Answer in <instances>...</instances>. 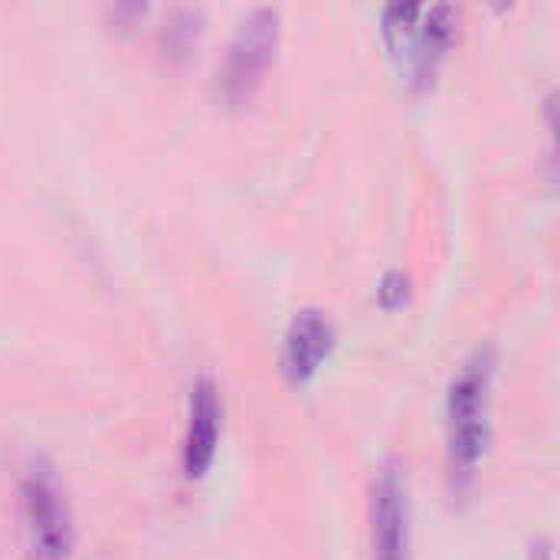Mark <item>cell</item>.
<instances>
[{"label": "cell", "mask_w": 560, "mask_h": 560, "mask_svg": "<svg viewBox=\"0 0 560 560\" xmlns=\"http://www.w3.org/2000/svg\"><path fill=\"white\" fill-rule=\"evenodd\" d=\"M495 374V348H479L463 361L446 394V479L456 495L476 482L489 453Z\"/></svg>", "instance_id": "6da1fadb"}, {"label": "cell", "mask_w": 560, "mask_h": 560, "mask_svg": "<svg viewBox=\"0 0 560 560\" xmlns=\"http://www.w3.org/2000/svg\"><path fill=\"white\" fill-rule=\"evenodd\" d=\"M279 43L282 13L276 7H256L240 20L226 46L223 66L217 69V102L223 105V112L240 115L259 98L266 75L276 62Z\"/></svg>", "instance_id": "7a4b0ae2"}, {"label": "cell", "mask_w": 560, "mask_h": 560, "mask_svg": "<svg viewBox=\"0 0 560 560\" xmlns=\"http://www.w3.org/2000/svg\"><path fill=\"white\" fill-rule=\"evenodd\" d=\"M371 551L374 560H410V495L397 463H387L371 489Z\"/></svg>", "instance_id": "3957f363"}, {"label": "cell", "mask_w": 560, "mask_h": 560, "mask_svg": "<svg viewBox=\"0 0 560 560\" xmlns=\"http://www.w3.org/2000/svg\"><path fill=\"white\" fill-rule=\"evenodd\" d=\"M456 30H459L456 7H420L410 30L390 46L394 52H400V49L407 52V72L417 89H427L436 79L440 62L453 49Z\"/></svg>", "instance_id": "277c9868"}, {"label": "cell", "mask_w": 560, "mask_h": 560, "mask_svg": "<svg viewBox=\"0 0 560 560\" xmlns=\"http://www.w3.org/2000/svg\"><path fill=\"white\" fill-rule=\"evenodd\" d=\"M23 515L43 560H62L72 548L69 505L49 472H30L23 482Z\"/></svg>", "instance_id": "5b68a950"}, {"label": "cell", "mask_w": 560, "mask_h": 560, "mask_svg": "<svg viewBox=\"0 0 560 560\" xmlns=\"http://www.w3.org/2000/svg\"><path fill=\"white\" fill-rule=\"evenodd\" d=\"M335 322L318 308H302L282 338V374L292 387H308L335 354Z\"/></svg>", "instance_id": "8992f818"}, {"label": "cell", "mask_w": 560, "mask_h": 560, "mask_svg": "<svg viewBox=\"0 0 560 560\" xmlns=\"http://www.w3.org/2000/svg\"><path fill=\"white\" fill-rule=\"evenodd\" d=\"M223 433V397L213 377H197L187 400V433L180 450V466L190 482L203 479L217 459Z\"/></svg>", "instance_id": "52a82bcc"}, {"label": "cell", "mask_w": 560, "mask_h": 560, "mask_svg": "<svg viewBox=\"0 0 560 560\" xmlns=\"http://www.w3.org/2000/svg\"><path fill=\"white\" fill-rule=\"evenodd\" d=\"M200 33H203L200 10H187V7L171 10L161 26V56L167 59V66H187L197 56L194 49L200 43Z\"/></svg>", "instance_id": "ba28073f"}, {"label": "cell", "mask_w": 560, "mask_h": 560, "mask_svg": "<svg viewBox=\"0 0 560 560\" xmlns=\"http://www.w3.org/2000/svg\"><path fill=\"white\" fill-rule=\"evenodd\" d=\"M407 295H410V279H407L404 272H387V276L381 279V285H377V305H381L384 312L404 308Z\"/></svg>", "instance_id": "9c48e42d"}, {"label": "cell", "mask_w": 560, "mask_h": 560, "mask_svg": "<svg viewBox=\"0 0 560 560\" xmlns=\"http://www.w3.org/2000/svg\"><path fill=\"white\" fill-rule=\"evenodd\" d=\"M105 16L115 23V33H128L138 26V20L144 16V7H108Z\"/></svg>", "instance_id": "30bf717a"}, {"label": "cell", "mask_w": 560, "mask_h": 560, "mask_svg": "<svg viewBox=\"0 0 560 560\" xmlns=\"http://www.w3.org/2000/svg\"><path fill=\"white\" fill-rule=\"evenodd\" d=\"M528 560H551V545H548V541L532 545V555H528Z\"/></svg>", "instance_id": "8fae6325"}]
</instances>
